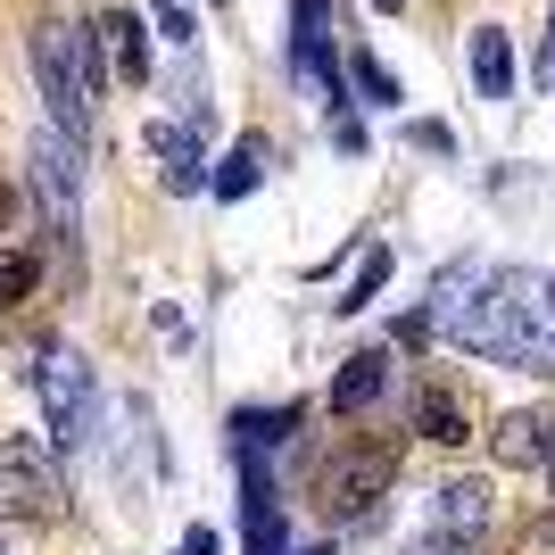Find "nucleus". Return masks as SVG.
<instances>
[{"mask_svg":"<svg viewBox=\"0 0 555 555\" xmlns=\"http://www.w3.org/2000/svg\"><path fill=\"white\" fill-rule=\"evenodd\" d=\"M423 332L514 373H555V274L522 266H448L423 299Z\"/></svg>","mask_w":555,"mask_h":555,"instance_id":"nucleus-1","label":"nucleus"},{"mask_svg":"<svg viewBox=\"0 0 555 555\" xmlns=\"http://www.w3.org/2000/svg\"><path fill=\"white\" fill-rule=\"evenodd\" d=\"M34 83L50 100V125L75 141H92V108H100V34L92 25H34Z\"/></svg>","mask_w":555,"mask_h":555,"instance_id":"nucleus-2","label":"nucleus"},{"mask_svg":"<svg viewBox=\"0 0 555 555\" xmlns=\"http://www.w3.org/2000/svg\"><path fill=\"white\" fill-rule=\"evenodd\" d=\"M34 398H42V415H50V448H83L92 440L100 382H92V365H83L75 348H42V357H34Z\"/></svg>","mask_w":555,"mask_h":555,"instance_id":"nucleus-3","label":"nucleus"},{"mask_svg":"<svg viewBox=\"0 0 555 555\" xmlns=\"http://www.w3.org/2000/svg\"><path fill=\"white\" fill-rule=\"evenodd\" d=\"M390 489H398V448H340V456L315 473V506H324L332 522H365Z\"/></svg>","mask_w":555,"mask_h":555,"instance_id":"nucleus-4","label":"nucleus"},{"mask_svg":"<svg viewBox=\"0 0 555 555\" xmlns=\"http://www.w3.org/2000/svg\"><path fill=\"white\" fill-rule=\"evenodd\" d=\"M25 166H34V199H42L50 232H75V224H83V141L59 133V125H42Z\"/></svg>","mask_w":555,"mask_h":555,"instance_id":"nucleus-5","label":"nucleus"},{"mask_svg":"<svg viewBox=\"0 0 555 555\" xmlns=\"http://www.w3.org/2000/svg\"><path fill=\"white\" fill-rule=\"evenodd\" d=\"M59 506H67V481H59L50 440H0V514H59Z\"/></svg>","mask_w":555,"mask_h":555,"instance_id":"nucleus-6","label":"nucleus"},{"mask_svg":"<svg viewBox=\"0 0 555 555\" xmlns=\"http://www.w3.org/2000/svg\"><path fill=\"white\" fill-rule=\"evenodd\" d=\"M489 456L506 464V473H547L555 464V406H514L489 431Z\"/></svg>","mask_w":555,"mask_h":555,"instance_id":"nucleus-7","label":"nucleus"},{"mask_svg":"<svg viewBox=\"0 0 555 555\" xmlns=\"http://www.w3.org/2000/svg\"><path fill=\"white\" fill-rule=\"evenodd\" d=\"M489 514H498V498H489V481L481 473H464V481H440L431 489V514H423V531H440V539H473L489 531Z\"/></svg>","mask_w":555,"mask_h":555,"instance_id":"nucleus-8","label":"nucleus"},{"mask_svg":"<svg viewBox=\"0 0 555 555\" xmlns=\"http://www.w3.org/2000/svg\"><path fill=\"white\" fill-rule=\"evenodd\" d=\"M406 431H423L431 448H464L473 440V406H464V390L456 382H415V406H406Z\"/></svg>","mask_w":555,"mask_h":555,"instance_id":"nucleus-9","label":"nucleus"},{"mask_svg":"<svg viewBox=\"0 0 555 555\" xmlns=\"http://www.w3.org/2000/svg\"><path fill=\"white\" fill-rule=\"evenodd\" d=\"M382 390H390V348H357V357L332 373V415H365Z\"/></svg>","mask_w":555,"mask_h":555,"instance_id":"nucleus-10","label":"nucleus"},{"mask_svg":"<svg viewBox=\"0 0 555 555\" xmlns=\"http://www.w3.org/2000/svg\"><path fill=\"white\" fill-rule=\"evenodd\" d=\"M266 166H274V141H266V133H241L224 150V166L208 175V191H216V199H249V191L266 183Z\"/></svg>","mask_w":555,"mask_h":555,"instance_id":"nucleus-11","label":"nucleus"},{"mask_svg":"<svg viewBox=\"0 0 555 555\" xmlns=\"http://www.w3.org/2000/svg\"><path fill=\"white\" fill-rule=\"evenodd\" d=\"M473 92H481V100H514V42H506V25H481V34H473Z\"/></svg>","mask_w":555,"mask_h":555,"instance_id":"nucleus-12","label":"nucleus"},{"mask_svg":"<svg viewBox=\"0 0 555 555\" xmlns=\"http://www.w3.org/2000/svg\"><path fill=\"white\" fill-rule=\"evenodd\" d=\"M92 34L108 42V59H116V75H125V83H150V25H141V17H125V9H116V17H100Z\"/></svg>","mask_w":555,"mask_h":555,"instance_id":"nucleus-13","label":"nucleus"},{"mask_svg":"<svg viewBox=\"0 0 555 555\" xmlns=\"http://www.w3.org/2000/svg\"><path fill=\"white\" fill-rule=\"evenodd\" d=\"M241 522H249V555H282V506L257 473H249V489H241Z\"/></svg>","mask_w":555,"mask_h":555,"instance_id":"nucleus-14","label":"nucleus"},{"mask_svg":"<svg viewBox=\"0 0 555 555\" xmlns=\"http://www.w3.org/2000/svg\"><path fill=\"white\" fill-rule=\"evenodd\" d=\"M340 75L357 83V92H365V108H398V100H406V92H398V75L382 67L373 50H348V59H340Z\"/></svg>","mask_w":555,"mask_h":555,"instance_id":"nucleus-15","label":"nucleus"},{"mask_svg":"<svg viewBox=\"0 0 555 555\" xmlns=\"http://www.w3.org/2000/svg\"><path fill=\"white\" fill-rule=\"evenodd\" d=\"M382 282H390V249H365V266H357V282L332 299V315H365V307L382 299Z\"/></svg>","mask_w":555,"mask_h":555,"instance_id":"nucleus-16","label":"nucleus"},{"mask_svg":"<svg viewBox=\"0 0 555 555\" xmlns=\"http://www.w3.org/2000/svg\"><path fill=\"white\" fill-rule=\"evenodd\" d=\"M291 423H299V406H274V415H241L232 431H241V448H257V440L274 448V440H291Z\"/></svg>","mask_w":555,"mask_h":555,"instance_id":"nucleus-17","label":"nucleus"},{"mask_svg":"<svg viewBox=\"0 0 555 555\" xmlns=\"http://www.w3.org/2000/svg\"><path fill=\"white\" fill-rule=\"evenodd\" d=\"M34 274H42V266H34L25 249H9V257H0V307H17L25 291H34Z\"/></svg>","mask_w":555,"mask_h":555,"instance_id":"nucleus-18","label":"nucleus"},{"mask_svg":"<svg viewBox=\"0 0 555 555\" xmlns=\"http://www.w3.org/2000/svg\"><path fill=\"white\" fill-rule=\"evenodd\" d=\"M158 34H166L175 50H191V42H199V25H191V9H183V0H166V9H158Z\"/></svg>","mask_w":555,"mask_h":555,"instance_id":"nucleus-19","label":"nucleus"},{"mask_svg":"<svg viewBox=\"0 0 555 555\" xmlns=\"http://www.w3.org/2000/svg\"><path fill=\"white\" fill-rule=\"evenodd\" d=\"M406 141H415V150H431V158H456V133H448V125H431V116H415V125H406Z\"/></svg>","mask_w":555,"mask_h":555,"instance_id":"nucleus-20","label":"nucleus"},{"mask_svg":"<svg viewBox=\"0 0 555 555\" xmlns=\"http://www.w3.org/2000/svg\"><path fill=\"white\" fill-rule=\"evenodd\" d=\"M531 92H555V17H547V42H539V59H531Z\"/></svg>","mask_w":555,"mask_h":555,"instance_id":"nucleus-21","label":"nucleus"},{"mask_svg":"<svg viewBox=\"0 0 555 555\" xmlns=\"http://www.w3.org/2000/svg\"><path fill=\"white\" fill-rule=\"evenodd\" d=\"M514 555H555V506H547V514H539L531 531H522V547H514Z\"/></svg>","mask_w":555,"mask_h":555,"instance_id":"nucleus-22","label":"nucleus"},{"mask_svg":"<svg viewBox=\"0 0 555 555\" xmlns=\"http://www.w3.org/2000/svg\"><path fill=\"white\" fill-rule=\"evenodd\" d=\"M406 555H473V547H464V539H440V531H423V539H415Z\"/></svg>","mask_w":555,"mask_h":555,"instance_id":"nucleus-23","label":"nucleus"},{"mask_svg":"<svg viewBox=\"0 0 555 555\" xmlns=\"http://www.w3.org/2000/svg\"><path fill=\"white\" fill-rule=\"evenodd\" d=\"M175 555H224V539H216V531H183V547H175Z\"/></svg>","mask_w":555,"mask_h":555,"instance_id":"nucleus-24","label":"nucleus"},{"mask_svg":"<svg viewBox=\"0 0 555 555\" xmlns=\"http://www.w3.org/2000/svg\"><path fill=\"white\" fill-rule=\"evenodd\" d=\"M9 208H17V199H9V191H0V232H9Z\"/></svg>","mask_w":555,"mask_h":555,"instance_id":"nucleus-25","label":"nucleus"},{"mask_svg":"<svg viewBox=\"0 0 555 555\" xmlns=\"http://www.w3.org/2000/svg\"><path fill=\"white\" fill-rule=\"evenodd\" d=\"M373 9H382V17H398V9H406V0H373Z\"/></svg>","mask_w":555,"mask_h":555,"instance_id":"nucleus-26","label":"nucleus"},{"mask_svg":"<svg viewBox=\"0 0 555 555\" xmlns=\"http://www.w3.org/2000/svg\"><path fill=\"white\" fill-rule=\"evenodd\" d=\"M539 481H547V489H555V464H547V473H539Z\"/></svg>","mask_w":555,"mask_h":555,"instance_id":"nucleus-27","label":"nucleus"},{"mask_svg":"<svg viewBox=\"0 0 555 555\" xmlns=\"http://www.w3.org/2000/svg\"><path fill=\"white\" fill-rule=\"evenodd\" d=\"M158 9H166V0H158Z\"/></svg>","mask_w":555,"mask_h":555,"instance_id":"nucleus-28","label":"nucleus"}]
</instances>
